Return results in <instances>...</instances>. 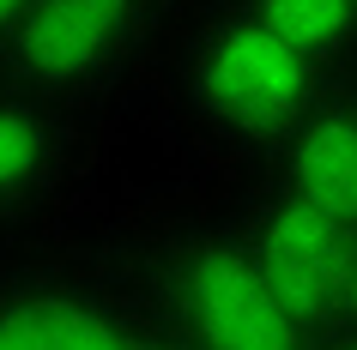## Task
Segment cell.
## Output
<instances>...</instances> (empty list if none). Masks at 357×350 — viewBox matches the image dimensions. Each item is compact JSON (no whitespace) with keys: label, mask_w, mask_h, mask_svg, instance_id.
<instances>
[{"label":"cell","mask_w":357,"mask_h":350,"mask_svg":"<svg viewBox=\"0 0 357 350\" xmlns=\"http://www.w3.org/2000/svg\"><path fill=\"white\" fill-rule=\"evenodd\" d=\"M24 6H31V0H0V42L13 37V24L24 19Z\"/></svg>","instance_id":"ba28073f"},{"label":"cell","mask_w":357,"mask_h":350,"mask_svg":"<svg viewBox=\"0 0 357 350\" xmlns=\"http://www.w3.org/2000/svg\"><path fill=\"white\" fill-rule=\"evenodd\" d=\"M151 332L133 302L67 278H13L0 284V350H121Z\"/></svg>","instance_id":"277c9868"},{"label":"cell","mask_w":357,"mask_h":350,"mask_svg":"<svg viewBox=\"0 0 357 350\" xmlns=\"http://www.w3.org/2000/svg\"><path fill=\"white\" fill-rule=\"evenodd\" d=\"M61 133L31 91H0V205L24 200L49 182Z\"/></svg>","instance_id":"8992f818"},{"label":"cell","mask_w":357,"mask_h":350,"mask_svg":"<svg viewBox=\"0 0 357 350\" xmlns=\"http://www.w3.org/2000/svg\"><path fill=\"white\" fill-rule=\"evenodd\" d=\"M248 19H261L315 67H333L357 49V0H243Z\"/></svg>","instance_id":"52a82bcc"},{"label":"cell","mask_w":357,"mask_h":350,"mask_svg":"<svg viewBox=\"0 0 357 350\" xmlns=\"http://www.w3.org/2000/svg\"><path fill=\"white\" fill-rule=\"evenodd\" d=\"M158 302L188 344H212V350H291L315 338L303 326V314L284 302V290L273 284V272L261 266L243 230L182 241L164 260Z\"/></svg>","instance_id":"6da1fadb"},{"label":"cell","mask_w":357,"mask_h":350,"mask_svg":"<svg viewBox=\"0 0 357 350\" xmlns=\"http://www.w3.org/2000/svg\"><path fill=\"white\" fill-rule=\"evenodd\" d=\"M151 0H31L0 61L24 91H79L139 49Z\"/></svg>","instance_id":"3957f363"},{"label":"cell","mask_w":357,"mask_h":350,"mask_svg":"<svg viewBox=\"0 0 357 350\" xmlns=\"http://www.w3.org/2000/svg\"><path fill=\"white\" fill-rule=\"evenodd\" d=\"M188 91L230 133H284L321 97V67L236 6L194 37Z\"/></svg>","instance_id":"7a4b0ae2"},{"label":"cell","mask_w":357,"mask_h":350,"mask_svg":"<svg viewBox=\"0 0 357 350\" xmlns=\"http://www.w3.org/2000/svg\"><path fill=\"white\" fill-rule=\"evenodd\" d=\"M279 139L284 193L357 223V97H315Z\"/></svg>","instance_id":"5b68a950"}]
</instances>
